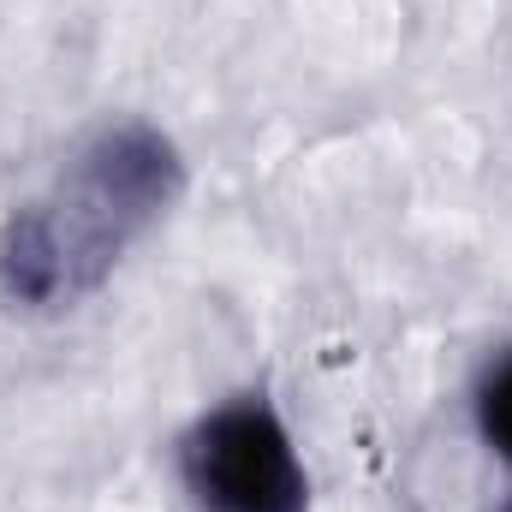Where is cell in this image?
Returning a JSON list of instances; mask_svg holds the SVG:
<instances>
[{
    "label": "cell",
    "mask_w": 512,
    "mask_h": 512,
    "mask_svg": "<svg viewBox=\"0 0 512 512\" xmlns=\"http://www.w3.org/2000/svg\"><path fill=\"white\" fill-rule=\"evenodd\" d=\"M185 489L203 512H304L310 477L292 453L286 423L262 399L209 411L179 447Z\"/></svg>",
    "instance_id": "cell-1"
},
{
    "label": "cell",
    "mask_w": 512,
    "mask_h": 512,
    "mask_svg": "<svg viewBox=\"0 0 512 512\" xmlns=\"http://www.w3.org/2000/svg\"><path fill=\"white\" fill-rule=\"evenodd\" d=\"M477 429H483V441H489V453L512 465V352L483 376L477 387Z\"/></svg>",
    "instance_id": "cell-2"
}]
</instances>
